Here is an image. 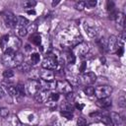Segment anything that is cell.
I'll use <instances>...</instances> for the list:
<instances>
[{"mask_svg": "<svg viewBox=\"0 0 126 126\" xmlns=\"http://www.w3.org/2000/svg\"><path fill=\"white\" fill-rule=\"evenodd\" d=\"M41 65L43 69H47V70L58 69V59L54 54H48L47 56L44 57Z\"/></svg>", "mask_w": 126, "mask_h": 126, "instance_id": "obj_1", "label": "cell"}, {"mask_svg": "<svg viewBox=\"0 0 126 126\" xmlns=\"http://www.w3.org/2000/svg\"><path fill=\"white\" fill-rule=\"evenodd\" d=\"M112 93V87L104 85V86H98L94 89V94L98 98H103V97H108Z\"/></svg>", "mask_w": 126, "mask_h": 126, "instance_id": "obj_2", "label": "cell"}, {"mask_svg": "<svg viewBox=\"0 0 126 126\" xmlns=\"http://www.w3.org/2000/svg\"><path fill=\"white\" fill-rule=\"evenodd\" d=\"M96 81V76L93 72H89L86 74H83L81 77H79L80 84H83L85 86H91Z\"/></svg>", "mask_w": 126, "mask_h": 126, "instance_id": "obj_3", "label": "cell"}, {"mask_svg": "<svg viewBox=\"0 0 126 126\" xmlns=\"http://www.w3.org/2000/svg\"><path fill=\"white\" fill-rule=\"evenodd\" d=\"M3 19L5 21V24L9 28H15L18 25L17 16H15L12 12H4L3 13Z\"/></svg>", "mask_w": 126, "mask_h": 126, "instance_id": "obj_4", "label": "cell"}, {"mask_svg": "<svg viewBox=\"0 0 126 126\" xmlns=\"http://www.w3.org/2000/svg\"><path fill=\"white\" fill-rule=\"evenodd\" d=\"M56 89L59 93H62L65 94L72 93V85L66 80H60L56 82Z\"/></svg>", "mask_w": 126, "mask_h": 126, "instance_id": "obj_5", "label": "cell"}, {"mask_svg": "<svg viewBox=\"0 0 126 126\" xmlns=\"http://www.w3.org/2000/svg\"><path fill=\"white\" fill-rule=\"evenodd\" d=\"M25 89H27V92H28L29 94H32V95H33L36 92H38L39 90H41L38 80H30V81L27 83V86L25 87Z\"/></svg>", "mask_w": 126, "mask_h": 126, "instance_id": "obj_6", "label": "cell"}, {"mask_svg": "<svg viewBox=\"0 0 126 126\" xmlns=\"http://www.w3.org/2000/svg\"><path fill=\"white\" fill-rule=\"evenodd\" d=\"M49 92L46 91V90H39L38 92H36L34 94H33V97L34 99L39 102V103H43V102H46L48 100V96H49Z\"/></svg>", "mask_w": 126, "mask_h": 126, "instance_id": "obj_7", "label": "cell"}, {"mask_svg": "<svg viewBox=\"0 0 126 126\" xmlns=\"http://www.w3.org/2000/svg\"><path fill=\"white\" fill-rule=\"evenodd\" d=\"M39 79L45 82H51L54 81V73L52 72V70H47V69H43L41 72H39Z\"/></svg>", "mask_w": 126, "mask_h": 126, "instance_id": "obj_8", "label": "cell"}, {"mask_svg": "<svg viewBox=\"0 0 126 126\" xmlns=\"http://www.w3.org/2000/svg\"><path fill=\"white\" fill-rule=\"evenodd\" d=\"M89 49H90V47H89V45L87 43L81 42V43H79V44L76 45L75 52L79 56H84V55H87V53L89 52Z\"/></svg>", "mask_w": 126, "mask_h": 126, "instance_id": "obj_9", "label": "cell"}, {"mask_svg": "<svg viewBox=\"0 0 126 126\" xmlns=\"http://www.w3.org/2000/svg\"><path fill=\"white\" fill-rule=\"evenodd\" d=\"M118 47V42H117V37L115 35H110L109 38L107 39V48L106 50L113 52L115 49Z\"/></svg>", "mask_w": 126, "mask_h": 126, "instance_id": "obj_10", "label": "cell"}, {"mask_svg": "<svg viewBox=\"0 0 126 126\" xmlns=\"http://www.w3.org/2000/svg\"><path fill=\"white\" fill-rule=\"evenodd\" d=\"M96 105L99 106L100 108H107L111 105V99L109 97H103V98H98L96 101Z\"/></svg>", "mask_w": 126, "mask_h": 126, "instance_id": "obj_11", "label": "cell"}, {"mask_svg": "<svg viewBox=\"0 0 126 126\" xmlns=\"http://www.w3.org/2000/svg\"><path fill=\"white\" fill-rule=\"evenodd\" d=\"M23 62H24V55H23V53L16 52V54H15V56L13 58V66L17 67V66L21 65Z\"/></svg>", "mask_w": 126, "mask_h": 126, "instance_id": "obj_12", "label": "cell"}, {"mask_svg": "<svg viewBox=\"0 0 126 126\" xmlns=\"http://www.w3.org/2000/svg\"><path fill=\"white\" fill-rule=\"evenodd\" d=\"M109 118H110L111 122H112L114 125H116V126L121 123V117H120V115H119L118 113H116V112H111Z\"/></svg>", "mask_w": 126, "mask_h": 126, "instance_id": "obj_13", "label": "cell"}, {"mask_svg": "<svg viewBox=\"0 0 126 126\" xmlns=\"http://www.w3.org/2000/svg\"><path fill=\"white\" fill-rule=\"evenodd\" d=\"M85 30H86V32L88 33V35H89L90 37H94V36H96V34H97V32H96L95 28L90 27L89 25H85Z\"/></svg>", "mask_w": 126, "mask_h": 126, "instance_id": "obj_14", "label": "cell"}, {"mask_svg": "<svg viewBox=\"0 0 126 126\" xmlns=\"http://www.w3.org/2000/svg\"><path fill=\"white\" fill-rule=\"evenodd\" d=\"M115 21H116V23H117V25L119 27H123L124 26V22H125V16H124V14L121 13V12H118L116 14Z\"/></svg>", "mask_w": 126, "mask_h": 126, "instance_id": "obj_15", "label": "cell"}, {"mask_svg": "<svg viewBox=\"0 0 126 126\" xmlns=\"http://www.w3.org/2000/svg\"><path fill=\"white\" fill-rule=\"evenodd\" d=\"M17 20H18V25H20L21 27L27 28L28 26H30V21L24 18L23 16H17Z\"/></svg>", "mask_w": 126, "mask_h": 126, "instance_id": "obj_16", "label": "cell"}, {"mask_svg": "<svg viewBox=\"0 0 126 126\" xmlns=\"http://www.w3.org/2000/svg\"><path fill=\"white\" fill-rule=\"evenodd\" d=\"M9 39H10V36L8 34L6 35H3L1 38H0V47L2 49H6L7 46H8V42H9Z\"/></svg>", "mask_w": 126, "mask_h": 126, "instance_id": "obj_17", "label": "cell"}, {"mask_svg": "<svg viewBox=\"0 0 126 126\" xmlns=\"http://www.w3.org/2000/svg\"><path fill=\"white\" fill-rule=\"evenodd\" d=\"M16 68L19 69V70H21V71H23V72H30V71L32 70V66H31V64L28 63V62H25V61H24L21 65L17 66Z\"/></svg>", "mask_w": 126, "mask_h": 126, "instance_id": "obj_18", "label": "cell"}, {"mask_svg": "<svg viewBox=\"0 0 126 126\" xmlns=\"http://www.w3.org/2000/svg\"><path fill=\"white\" fill-rule=\"evenodd\" d=\"M30 40H31L33 44L39 45L40 42H41V37H40V35H39L38 33H33V34H32V35L30 36Z\"/></svg>", "mask_w": 126, "mask_h": 126, "instance_id": "obj_19", "label": "cell"}, {"mask_svg": "<svg viewBox=\"0 0 126 126\" xmlns=\"http://www.w3.org/2000/svg\"><path fill=\"white\" fill-rule=\"evenodd\" d=\"M61 109L62 111H69V112H72L73 110V105L71 102L69 101H66V102H63L61 104Z\"/></svg>", "mask_w": 126, "mask_h": 126, "instance_id": "obj_20", "label": "cell"}, {"mask_svg": "<svg viewBox=\"0 0 126 126\" xmlns=\"http://www.w3.org/2000/svg\"><path fill=\"white\" fill-rule=\"evenodd\" d=\"M16 88H17L19 96H24V95H25V85L22 84V83H19Z\"/></svg>", "mask_w": 126, "mask_h": 126, "instance_id": "obj_21", "label": "cell"}, {"mask_svg": "<svg viewBox=\"0 0 126 126\" xmlns=\"http://www.w3.org/2000/svg\"><path fill=\"white\" fill-rule=\"evenodd\" d=\"M58 98H59V94L57 93H50L47 101H49V102H56L58 100Z\"/></svg>", "mask_w": 126, "mask_h": 126, "instance_id": "obj_22", "label": "cell"}, {"mask_svg": "<svg viewBox=\"0 0 126 126\" xmlns=\"http://www.w3.org/2000/svg\"><path fill=\"white\" fill-rule=\"evenodd\" d=\"M39 60H40V55L38 53H32L31 55V62H32V64H36V63L39 62Z\"/></svg>", "mask_w": 126, "mask_h": 126, "instance_id": "obj_23", "label": "cell"}, {"mask_svg": "<svg viewBox=\"0 0 126 126\" xmlns=\"http://www.w3.org/2000/svg\"><path fill=\"white\" fill-rule=\"evenodd\" d=\"M14 76V71L12 70V69H7V70H5L4 72H3V77L5 78V79H10V78H12Z\"/></svg>", "mask_w": 126, "mask_h": 126, "instance_id": "obj_24", "label": "cell"}, {"mask_svg": "<svg viewBox=\"0 0 126 126\" xmlns=\"http://www.w3.org/2000/svg\"><path fill=\"white\" fill-rule=\"evenodd\" d=\"M84 92H85V94H88V95H93V94H94V88L92 87V86H87V87L85 88Z\"/></svg>", "mask_w": 126, "mask_h": 126, "instance_id": "obj_25", "label": "cell"}, {"mask_svg": "<svg viewBox=\"0 0 126 126\" xmlns=\"http://www.w3.org/2000/svg\"><path fill=\"white\" fill-rule=\"evenodd\" d=\"M98 44H99L100 48H102L103 50H106V48H107V39H105L104 37L100 38L98 40Z\"/></svg>", "mask_w": 126, "mask_h": 126, "instance_id": "obj_26", "label": "cell"}, {"mask_svg": "<svg viewBox=\"0 0 126 126\" xmlns=\"http://www.w3.org/2000/svg\"><path fill=\"white\" fill-rule=\"evenodd\" d=\"M35 5H36V2L33 0H28V1L24 2V7H26V8H32Z\"/></svg>", "mask_w": 126, "mask_h": 126, "instance_id": "obj_27", "label": "cell"}, {"mask_svg": "<svg viewBox=\"0 0 126 126\" xmlns=\"http://www.w3.org/2000/svg\"><path fill=\"white\" fill-rule=\"evenodd\" d=\"M27 33H28V29L24 28V27H20V29L18 30V34L23 37V36L27 35Z\"/></svg>", "mask_w": 126, "mask_h": 126, "instance_id": "obj_28", "label": "cell"}, {"mask_svg": "<svg viewBox=\"0 0 126 126\" xmlns=\"http://www.w3.org/2000/svg\"><path fill=\"white\" fill-rule=\"evenodd\" d=\"M75 60H76L75 54L72 53V52H68V53H67V61H68L69 63H74Z\"/></svg>", "mask_w": 126, "mask_h": 126, "instance_id": "obj_29", "label": "cell"}, {"mask_svg": "<svg viewBox=\"0 0 126 126\" xmlns=\"http://www.w3.org/2000/svg\"><path fill=\"white\" fill-rule=\"evenodd\" d=\"M86 7V5H85V2L84 1H78V2H76L75 3V8L77 9V10H83L84 8Z\"/></svg>", "mask_w": 126, "mask_h": 126, "instance_id": "obj_30", "label": "cell"}, {"mask_svg": "<svg viewBox=\"0 0 126 126\" xmlns=\"http://www.w3.org/2000/svg\"><path fill=\"white\" fill-rule=\"evenodd\" d=\"M100 121H101L103 124H105V125H109V124L111 123V120H110V118H109L108 116H105V115H102V116H100Z\"/></svg>", "mask_w": 126, "mask_h": 126, "instance_id": "obj_31", "label": "cell"}, {"mask_svg": "<svg viewBox=\"0 0 126 126\" xmlns=\"http://www.w3.org/2000/svg\"><path fill=\"white\" fill-rule=\"evenodd\" d=\"M85 5H86L88 8H94L95 5H96V1H95V0H89V1L85 2Z\"/></svg>", "mask_w": 126, "mask_h": 126, "instance_id": "obj_32", "label": "cell"}, {"mask_svg": "<svg viewBox=\"0 0 126 126\" xmlns=\"http://www.w3.org/2000/svg\"><path fill=\"white\" fill-rule=\"evenodd\" d=\"M118 105L120 107H124L126 105V99H125V96L124 95H122V96H120L118 98Z\"/></svg>", "mask_w": 126, "mask_h": 126, "instance_id": "obj_33", "label": "cell"}, {"mask_svg": "<svg viewBox=\"0 0 126 126\" xmlns=\"http://www.w3.org/2000/svg\"><path fill=\"white\" fill-rule=\"evenodd\" d=\"M60 113H61L62 116H64L65 118H67V119H69V120L73 118V113H72V112H69V111H61Z\"/></svg>", "mask_w": 126, "mask_h": 126, "instance_id": "obj_34", "label": "cell"}, {"mask_svg": "<svg viewBox=\"0 0 126 126\" xmlns=\"http://www.w3.org/2000/svg\"><path fill=\"white\" fill-rule=\"evenodd\" d=\"M77 124L78 126H87V120L83 117H79L77 120Z\"/></svg>", "mask_w": 126, "mask_h": 126, "instance_id": "obj_35", "label": "cell"}, {"mask_svg": "<svg viewBox=\"0 0 126 126\" xmlns=\"http://www.w3.org/2000/svg\"><path fill=\"white\" fill-rule=\"evenodd\" d=\"M106 7H107V10H108L110 13L114 11V3H113L112 1H108V2H107V6H106Z\"/></svg>", "mask_w": 126, "mask_h": 126, "instance_id": "obj_36", "label": "cell"}, {"mask_svg": "<svg viewBox=\"0 0 126 126\" xmlns=\"http://www.w3.org/2000/svg\"><path fill=\"white\" fill-rule=\"evenodd\" d=\"M123 52H124V48H123V46H119V47H117V49H116V53H117L118 56H122V55H123Z\"/></svg>", "mask_w": 126, "mask_h": 126, "instance_id": "obj_37", "label": "cell"}, {"mask_svg": "<svg viewBox=\"0 0 126 126\" xmlns=\"http://www.w3.org/2000/svg\"><path fill=\"white\" fill-rule=\"evenodd\" d=\"M86 67H87V63L86 62H82L81 67H80V72H84L86 70Z\"/></svg>", "mask_w": 126, "mask_h": 126, "instance_id": "obj_38", "label": "cell"}, {"mask_svg": "<svg viewBox=\"0 0 126 126\" xmlns=\"http://www.w3.org/2000/svg\"><path fill=\"white\" fill-rule=\"evenodd\" d=\"M5 91H4V89H3V87L2 86H0V98H2L4 95H5Z\"/></svg>", "mask_w": 126, "mask_h": 126, "instance_id": "obj_39", "label": "cell"}, {"mask_svg": "<svg viewBox=\"0 0 126 126\" xmlns=\"http://www.w3.org/2000/svg\"><path fill=\"white\" fill-rule=\"evenodd\" d=\"M8 114V112L6 111V109H0V115L2 116H6Z\"/></svg>", "mask_w": 126, "mask_h": 126, "instance_id": "obj_40", "label": "cell"}, {"mask_svg": "<svg viewBox=\"0 0 126 126\" xmlns=\"http://www.w3.org/2000/svg\"><path fill=\"white\" fill-rule=\"evenodd\" d=\"M76 107H77V108H79V109H82V108L84 107V104H77V105H76Z\"/></svg>", "mask_w": 126, "mask_h": 126, "instance_id": "obj_41", "label": "cell"}, {"mask_svg": "<svg viewBox=\"0 0 126 126\" xmlns=\"http://www.w3.org/2000/svg\"><path fill=\"white\" fill-rule=\"evenodd\" d=\"M34 13H35V12H34L33 10H32V11H28V14H34Z\"/></svg>", "mask_w": 126, "mask_h": 126, "instance_id": "obj_42", "label": "cell"}, {"mask_svg": "<svg viewBox=\"0 0 126 126\" xmlns=\"http://www.w3.org/2000/svg\"><path fill=\"white\" fill-rule=\"evenodd\" d=\"M58 3H59L58 1H57V2H52V6H55V5H57Z\"/></svg>", "mask_w": 126, "mask_h": 126, "instance_id": "obj_43", "label": "cell"}]
</instances>
